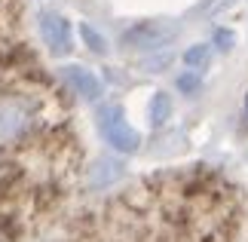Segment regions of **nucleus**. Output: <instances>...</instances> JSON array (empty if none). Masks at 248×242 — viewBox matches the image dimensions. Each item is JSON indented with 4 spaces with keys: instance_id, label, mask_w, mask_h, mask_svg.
I'll return each instance as SVG.
<instances>
[{
    "instance_id": "obj_1",
    "label": "nucleus",
    "mask_w": 248,
    "mask_h": 242,
    "mask_svg": "<svg viewBox=\"0 0 248 242\" xmlns=\"http://www.w3.org/2000/svg\"><path fill=\"white\" fill-rule=\"evenodd\" d=\"M31 126V108L22 98H0V144L22 138Z\"/></svg>"
},
{
    "instance_id": "obj_2",
    "label": "nucleus",
    "mask_w": 248,
    "mask_h": 242,
    "mask_svg": "<svg viewBox=\"0 0 248 242\" xmlns=\"http://www.w3.org/2000/svg\"><path fill=\"white\" fill-rule=\"evenodd\" d=\"M101 132L117 150H135V144H138V135L129 129L126 120L120 117V111H113V108L101 113Z\"/></svg>"
},
{
    "instance_id": "obj_3",
    "label": "nucleus",
    "mask_w": 248,
    "mask_h": 242,
    "mask_svg": "<svg viewBox=\"0 0 248 242\" xmlns=\"http://www.w3.org/2000/svg\"><path fill=\"white\" fill-rule=\"evenodd\" d=\"M68 80L83 98H98L101 95V83L95 80L89 71H83V67H68Z\"/></svg>"
},
{
    "instance_id": "obj_4",
    "label": "nucleus",
    "mask_w": 248,
    "mask_h": 242,
    "mask_svg": "<svg viewBox=\"0 0 248 242\" xmlns=\"http://www.w3.org/2000/svg\"><path fill=\"white\" fill-rule=\"evenodd\" d=\"M43 34L55 49H68V25L62 18H46L43 22Z\"/></svg>"
}]
</instances>
